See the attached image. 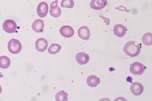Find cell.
Here are the masks:
<instances>
[{"label":"cell","mask_w":152,"mask_h":101,"mask_svg":"<svg viewBox=\"0 0 152 101\" xmlns=\"http://www.w3.org/2000/svg\"><path fill=\"white\" fill-rule=\"evenodd\" d=\"M135 41H129L125 44L123 48V51L128 56L134 57L140 54L141 48V44H135Z\"/></svg>","instance_id":"obj_1"},{"label":"cell","mask_w":152,"mask_h":101,"mask_svg":"<svg viewBox=\"0 0 152 101\" xmlns=\"http://www.w3.org/2000/svg\"><path fill=\"white\" fill-rule=\"evenodd\" d=\"M8 48L11 53L13 54H17L21 51L22 45L18 40L13 38L9 41Z\"/></svg>","instance_id":"obj_2"},{"label":"cell","mask_w":152,"mask_h":101,"mask_svg":"<svg viewBox=\"0 0 152 101\" xmlns=\"http://www.w3.org/2000/svg\"><path fill=\"white\" fill-rule=\"evenodd\" d=\"M17 25L15 21L8 19L5 20L3 23L2 28L4 31L9 33L15 32L17 29Z\"/></svg>","instance_id":"obj_3"},{"label":"cell","mask_w":152,"mask_h":101,"mask_svg":"<svg viewBox=\"0 0 152 101\" xmlns=\"http://www.w3.org/2000/svg\"><path fill=\"white\" fill-rule=\"evenodd\" d=\"M146 67L141 63L138 62H134L131 65L130 68L131 72L136 75H140L144 72Z\"/></svg>","instance_id":"obj_4"},{"label":"cell","mask_w":152,"mask_h":101,"mask_svg":"<svg viewBox=\"0 0 152 101\" xmlns=\"http://www.w3.org/2000/svg\"><path fill=\"white\" fill-rule=\"evenodd\" d=\"M48 6L46 2L42 1L40 2L37 8V13L39 17H43L47 15L48 11Z\"/></svg>","instance_id":"obj_5"},{"label":"cell","mask_w":152,"mask_h":101,"mask_svg":"<svg viewBox=\"0 0 152 101\" xmlns=\"http://www.w3.org/2000/svg\"><path fill=\"white\" fill-rule=\"evenodd\" d=\"M144 88L141 83L136 82L132 84L130 86V90L134 95L138 96L142 94Z\"/></svg>","instance_id":"obj_6"},{"label":"cell","mask_w":152,"mask_h":101,"mask_svg":"<svg viewBox=\"0 0 152 101\" xmlns=\"http://www.w3.org/2000/svg\"><path fill=\"white\" fill-rule=\"evenodd\" d=\"M36 49L40 52H42L46 50L48 47V42L47 40L43 38L38 39L35 42Z\"/></svg>","instance_id":"obj_7"},{"label":"cell","mask_w":152,"mask_h":101,"mask_svg":"<svg viewBox=\"0 0 152 101\" xmlns=\"http://www.w3.org/2000/svg\"><path fill=\"white\" fill-rule=\"evenodd\" d=\"M107 3V0H92L90 3V7L93 9L100 10L104 8Z\"/></svg>","instance_id":"obj_8"},{"label":"cell","mask_w":152,"mask_h":101,"mask_svg":"<svg viewBox=\"0 0 152 101\" xmlns=\"http://www.w3.org/2000/svg\"><path fill=\"white\" fill-rule=\"evenodd\" d=\"M78 34L79 37L81 39L88 40L90 36L89 30L86 26L81 27L78 31Z\"/></svg>","instance_id":"obj_9"},{"label":"cell","mask_w":152,"mask_h":101,"mask_svg":"<svg viewBox=\"0 0 152 101\" xmlns=\"http://www.w3.org/2000/svg\"><path fill=\"white\" fill-rule=\"evenodd\" d=\"M60 32L63 36L69 38L72 36L74 33L73 28L69 25H64L60 28Z\"/></svg>","instance_id":"obj_10"},{"label":"cell","mask_w":152,"mask_h":101,"mask_svg":"<svg viewBox=\"0 0 152 101\" xmlns=\"http://www.w3.org/2000/svg\"><path fill=\"white\" fill-rule=\"evenodd\" d=\"M75 59L76 61L79 64L84 65L87 63L89 60L88 54L86 53L81 52L77 53L76 55Z\"/></svg>","instance_id":"obj_11"},{"label":"cell","mask_w":152,"mask_h":101,"mask_svg":"<svg viewBox=\"0 0 152 101\" xmlns=\"http://www.w3.org/2000/svg\"><path fill=\"white\" fill-rule=\"evenodd\" d=\"M44 27V24L43 21L40 19L35 20L32 25V29L37 33L42 32Z\"/></svg>","instance_id":"obj_12"},{"label":"cell","mask_w":152,"mask_h":101,"mask_svg":"<svg viewBox=\"0 0 152 101\" xmlns=\"http://www.w3.org/2000/svg\"><path fill=\"white\" fill-rule=\"evenodd\" d=\"M113 31L115 35L119 37H123L126 32L125 26L121 24L115 25L114 27Z\"/></svg>","instance_id":"obj_13"},{"label":"cell","mask_w":152,"mask_h":101,"mask_svg":"<svg viewBox=\"0 0 152 101\" xmlns=\"http://www.w3.org/2000/svg\"><path fill=\"white\" fill-rule=\"evenodd\" d=\"M86 82L88 85L91 87H96L100 83L99 78L94 75H91L87 78Z\"/></svg>","instance_id":"obj_14"},{"label":"cell","mask_w":152,"mask_h":101,"mask_svg":"<svg viewBox=\"0 0 152 101\" xmlns=\"http://www.w3.org/2000/svg\"><path fill=\"white\" fill-rule=\"evenodd\" d=\"M11 64L10 59L5 56L0 57V67L5 69L8 68Z\"/></svg>","instance_id":"obj_15"},{"label":"cell","mask_w":152,"mask_h":101,"mask_svg":"<svg viewBox=\"0 0 152 101\" xmlns=\"http://www.w3.org/2000/svg\"><path fill=\"white\" fill-rule=\"evenodd\" d=\"M142 41L144 44L146 46H150L152 44V34L148 32L145 33L142 36Z\"/></svg>","instance_id":"obj_16"},{"label":"cell","mask_w":152,"mask_h":101,"mask_svg":"<svg viewBox=\"0 0 152 101\" xmlns=\"http://www.w3.org/2000/svg\"><path fill=\"white\" fill-rule=\"evenodd\" d=\"M55 99L57 101H67L68 94L63 90H61L56 94Z\"/></svg>","instance_id":"obj_17"},{"label":"cell","mask_w":152,"mask_h":101,"mask_svg":"<svg viewBox=\"0 0 152 101\" xmlns=\"http://www.w3.org/2000/svg\"><path fill=\"white\" fill-rule=\"evenodd\" d=\"M61 47L58 44H52L49 47L48 51L51 54H55L58 53L61 50Z\"/></svg>","instance_id":"obj_18"},{"label":"cell","mask_w":152,"mask_h":101,"mask_svg":"<svg viewBox=\"0 0 152 101\" xmlns=\"http://www.w3.org/2000/svg\"><path fill=\"white\" fill-rule=\"evenodd\" d=\"M74 4L73 0H62L61 6L62 7L72 8L73 7Z\"/></svg>","instance_id":"obj_19"},{"label":"cell","mask_w":152,"mask_h":101,"mask_svg":"<svg viewBox=\"0 0 152 101\" xmlns=\"http://www.w3.org/2000/svg\"><path fill=\"white\" fill-rule=\"evenodd\" d=\"M61 11L60 8L58 6L56 8L50 9L49 11L50 15L54 17H58L60 16Z\"/></svg>","instance_id":"obj_20"},{"label":"cell","mask_w":152,"mask_h":101,"mask_svg":"<svg viewBox=\"0 0 152 101\" xmlns=\"http://www.w3.org/2000/svg\"><path fill=\"white\" fill-rule=\"evenodd\" d=\"M58 1L57 0L53 1L50 5V9L56 8L58 7Z\"/></svg>","instance_id":"obj_21"},{"label":"cell","mask_w":152,"mask_h":101,"mask_svg":"<svg viewBox=\"0 0 152 101\" xmlns=\"http://www.w3.org/2000/svg\"><path fill=\"white\" fill-rule=\"evenodd\" d=\"M2 91V89L1 86L0 85V94L1 93Z\"/></svg>","instance_id":"obj_22"},{"label":"cell","mask_w":152,"mask_h":101,"mask_svg":"<svg viewBox=\"0 0 152 101\" xmlns=\"http://www.w3.org/2000/svg\"><path fill=\"white\" fill-rule=\"evenodd\" d=\"M4 77L3 75L0 72V78Z\"/></svg>","instance_id":"obj_23"}]
</instances>
